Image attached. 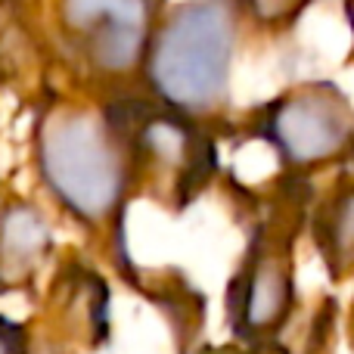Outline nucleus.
I'll list each match as a JSON object with an SVG mask.
<instances>
[{"instance_id": "7", "label": "nucleus", "mask_w": 354, "mask_h": 354, "mask_svg": "<svg viewBox=\"0 0 354 354\" xmlns=\"http://www.w3.org/2000/svg\"><path fill=\"white\" fill-rule=\"evenodd\" d=\"M193 131L171 115H153L143 122V128L137 131L140 147L153 156L156 162L171 168H183L187 171L193 162Z\"/></svg>"}, {"instance_id": "11", "label": "nucleus", "mask_w": 354, "mask_h": 354, "mask_svg": "<svg viewBox=\"0 0 354 354\" xmlns=\"http://www.w3.org/2000/svg\"><path fill=\"white\" fill-rule=\"evenodd\" d=\"M348 22H351V31H354V0H348Z\"/></svg>"}, {"instance_id": "10", "label": "nucleus", "mask_w": 354, "mask_h": 354, "mask_svg": "<svg viewBox=\"0 0 354 354\" xmlns=\"http://www.w3.org/2000/svg\"><path fill=\"white\" fill-rule=\"evenodd\" d=\"M255 354H286V351L277 348V345H261V348H258Z\"/></svg>"}, {"instance_id": "5", "label": "nucleus", "mask_w": 354, "mask_h": 354, "mask_svg": "<svg viewBox=\"0 0 354 354\" xmlns=\"http://www.w3.org/2000/svg\"><path fill=\"white\" fill-rule=\"evenodd\" d=\"M292 305V277L280 255H261L249 264L236 299V324L245 336H268L286 320Z\"/></svg>"}, {"instance_id": "1", "label": "nucleus", "mask_w": 354, "mask_h": 354, "mask_svg": "<svg viewBox=\"0 0 354 354\" xmlns=\"http://www.w3.org/2000/svg\"><path fill=\"white\" fill-rule=\"evenodd\" d=\"M233 16L224 0H187L149 37L147 81L171 109H212L227 91Z\"/></svg>"}, {"instance_id": "2", "label": "nucleus", "mask_w": 354, "mask_h": 354, "mask_svg": "<svg viewBox=\"0 0 354 354\" xmlns=\"http://www.w3.org/2000/svg\"><path fill=\"white\" fill-rule=\"evenodd\" d=\"M41 171L59 202L84 221H103L122 196L124 168L106 131L87 115H53L41 131Z\"/></svg>"}, {"instance_id": "3", "label": "nucleus", "mask_w": 354, "mask_h": 354, "mask_svg": "<svg viewBox=\"0 0 354 354\" xmlns=\"http://www.w3.org/2000/svg\"><path fill=\"white\" fill-rule=\"evenodd\" d=\"M264 134L289 165H326L351 153L354 109L336 84H308L277 100Z\"/></svg>"}, {"instance_id": "6", "label": "nucleus", "mask_w": 354, "mask_h": 354, "mask_svg": "<svg viewBox=\"0 0 354 354\" xmlns=\"http://www.w3.org/2000/svg\"><path fill=\"white\" fill-rule=\"evenodd\" d=\"M47 249V230L31 208H12L0 218V261L12 270H25Z\"/></svg>"}, {"instance_id": "8", "label": "nucleus", "mask_w": 354, "mask_h": 354, "mask_svg": "<svg viewBox=\"0 0 354 354\" xmlns=\"http://www.w3.org/2000/svg\"><path fill=\"white\" fill-rule=\"evenodd\" d=\"M324 230V252L339 270H354V189L330 202Z\"/></svg>"}, {"instance_id": "9", "label": "nucleus", "mask_w": 354, "mask_h": 354, "mask_svg": "<svg viewBox=\"0 0 354 354\" xmlns=\"http://www.w3.org/2000/svg\"><path fill=\"white\" fill-rule=\"evenodd\" d=\"M0 354H22V336L6 320H0Z\"/></svg>"}, {"instance_id": "4", "label": "nucleus", "mask_w": 354, "mask_h": 354, "mask_svg": "<svg viewBox=\"0 0 354 354\" xmlns=\"http://www.w3.org/2000/svg\"><path fill=\"white\" fill-rule=\"evenodd\" d=\"M62 25L103 72L143 62L153 37V0H62Z\"/></svg>"}]
</instances>
